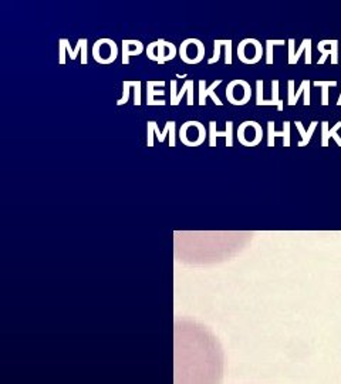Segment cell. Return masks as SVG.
<instances>
[{
	"instance_id": "cell-1",
	"label": "cell",
	"mask_w": 341,
	"mask_h": 384,
	"mask_svg": "<svg viewBox=\"0 0 341 384\" xmlns=\"http://www.w3.org/2000/svg\"><path fill=\"white\" fill-rule=\"evenodd\" d=\"M176 384H218L222 377V352L212 350H176Z\"/></svg>"
},
{
	"instance_id": "cell-2",
	"label": "cell",
	"mask_w": 341,
	"mask_h": 384,
	"mask_svg": "<svg viewBox=\"0 0 341 384\" xmlns=\"http://www.w3.org/2000/svg\"><path fill=\"white\" fill-rule=\"evenodd\" d=\"M179 57L183 63L193 66L205 58V44L199 38H186L180 43Z\"/></svg>"
},
{
	"instance_id": "cell-3",
	"label": "cell",
	"mask_w": 341,
	"mask_h": 384,
	"mask_svg": "<svg viewBox=\"0 0 341 384\" xmlns=\"http://www.w3.org/2000/svg\"><path fill=\"white\" fill-rule=\"evenodd\" d=\"M263 130L262 125L256 121H245L237 128V140L245 147H256L262 143Z\"/></svg>"
},
{
	"instance_id": "cell-4",
	"label": "cell",
	"mask_w": 341,
	"mask_h": 384,
	"mask_svg": "<svg viewBox=\"0 0 341 384\" xmlns=\"http://www.w3.org/2000/svg\"><path fill=\"white\" fill-rule=\"evenodd\" d=\"M317 50L322 53V57L319 58L317 66H323L329 56L332 57L333 66L339 63V40H322L317 46Z\"/></svg>"
},
{
	"instance_id": "cell-5",
	"label": "cell",
	"mask_w": 341,
	"mask_h": 384,
	"mask_svg": "<svg viewBox=\"0 0 341 384\" xmlns=\"http://www.w3.org/2000/svg\"><path fill=\"white\" fill-rule=\"evenodd\" d=\"M188 93V106H193V81L186 80L182 86V90L176 94V80H170V106H178L182 97Z\"/></svg>"
},
{
	"instance_id": "cell-6",
	"label": "cell",
	"mask_w": 341,
	"mask_h": 384,
	"mask_svg": "<svg viewBox=\"0 0 341 384\" xmlns=\"http://www.w3.org/2000/svg\"><path fill=\"white\" fill-rule=\"evenodd\" d=\"M218 137H225L226 147H233V121H226L225 131L216 130V121H209V147H216Z\"/></svg>"
},
{
	"instance_id": "cell-7",
	"label": "cell",
	"mask_w": 341,
	"mask_h": 384,
	"mask_svg": "<svg viewBox=\"0 0 341 384\" xmlns=\"http://www.w3.org/2000/svg\"><path fill=\"white\" fill-rule=\"evenodd\" d=\"M222 83V80H216L212 83V86L206 87V80H199V106H206V98L210 97L216 106H223V103L215 94V88Z\"/></svg>"
},
{
	"instance_id": "cell-8",
	"label": "cell",
	"mask_w": 341,
	"mask_h": 384,
	"mask_svg": "<svg viewBox=\"0 0 341 384\" xmlns=\"http://www.w3.org/2000/svg\"><path fill=\"white\" fill-rule=\"evenodd\" d=\"M276 137H283L284 147H290V121H284L283 131H276L275 121L267 123V147H275Z\"/></svg>"
},
{
	"instance_id": "cell-9",
	"label": "cell",
	"mask_w": 341,
	"mask_h": 384,
	"mask_svg": "<svg viewBox=\"0 0 341 384\" xmlns=\"http://www.w3.org/2000/svg\"><path fill=\"white\" fill-rule=\"evenodd\" d=\"M158 51H157V58H158V64L162 66V64H165L167 61H170V60H173V58L176 57V46L173 44V43H170V41H167V40H164V38H160L158 40Z\"/></svg>"
},
{
	"instance_id": "cell-10",
	"label": "cell",
	"mask_w": 341,
	"mask_h": 384,
	"mask_svg": "<svg viewBox=\"0 0 341 384\" xmlns=\"http://www.w3.org/2000/svg\"><path fill=\"white\" fill-rule=\"evenodd\" d=\"M144 51V44L140 40H123V64H130V56H140Z\"/></svg>"
},
{
	"instance_id": "cell-11",
	"label": "cell",
	"mask_w": 341,
	"mask_h": 384,
	"mask_svg": "<svg viewBox=\"0 0 341 384\" xmlns=\"http://www.w3.org/2000/svg\"><path fill=\"white\" fill-rule=\"evenodd\" d=\"M341 128V121H339L334 127H329V121L322 123V147H329L330 138H334L339 147H341V137L337 133Z\"/></svg>"
},
{
	"instance_id": "cell-12",
	"label": "cell",
	"mask_w": 341,
	"mask_h": 384,
	"mask_svg": "<svg viewBox=\"0 0 341 384\" xmlns=\"http://www.w3.org/2000/svg\"><path fill=\"white\" fill-rule=\"evenodd\" d=\"M104 47H105V38H98V40L94 43V46H93V57H94V60L98 63V64H103V66H104V57H105L104 53H108L114 60H117V57H118V48H117V50H111V51H107Z\"/></svg>"
},
{
	"instance_id": "cell-13",
	"label": "cell",
	"mask_w": 341,
	"mask_h": 384,
	"mask_svg": "<svg viewBox=\"0 0 341 384\" xmlns=\"http://www.w3.org/2000/svg\"><path fill=\"white\" fill-rule=\"evenodd\" d=\"M165 86V81H148L147 83V106L151 107L154 106L155 100L154 97L155 96H165V90H154L155 87H164Z\"/></svg>"
},
{
	"instance_id": "cell-14",
	"label": "cell",
	"mask_w": 341,
	"mask_h": 384,
	"mask_svg": "<svg viewBox=\"0 0 341 384\" xmlns=\"http://www.w3.org/2000/svg\"><path fill=\"white\" fill-rule=\"evenodd\" d=\"M294 124H296L297 130H299V131H300V134H302V141H299V144L297 145H299V147H306V145L310 143L313 133H314V130H316V127H317V124H319V123H317V121H312L310 127L307 128V131L304 130L303 124H302L300 121H296Z\"/></svg>"
},
{
	"instance_id": "cell-15",
	"label": "cell",
	"mask_w": 341,
	"mask_h": 384,
	"mask_svg": "<svg viewBox=\"0 0 341 384\" xmlns=\"http://www.w3.org/2000/svg\"><path fill=\"white\" fill-rule=\"evenodd\" d=\"M306 53V64H312V38H304L300 44L299 50L296 51V56H294V64H297L300 56Z\"/></svg>"
},
{
	"instance_id": "cell-16",
	"label": "cell",
	"mask_w": 341,
	"mask_h": 384,
	"mask_svg": "<svg viewBox=\"0 0 341 384\" xmlns=\"http://www.w3.org/2000/svg\"><path fill=\"white\" fill-rule=\"evenodd\" d=\"M316 87H322V106H329V87H336L337 81H314Z\"/></svg>"
},
{
	"instance_id": "cell-17",
	"label": "cell",
	"mask_w": 341,
	"mask_h": 384,
	"mask_svg": "<svg viewBox=\"0 0 341 384\" xmlns=\"http://www.w3.org/2000/svg\"><path fill=\"white\" fill-rule=\"evenodd\" d=\"M284 44V40H266V64H273V47Z\"/></svg>"
},
{
	"instance_id": "cell-18",
	"label": "cell",
	"mask_w": 341,
	"mask_h": 384,
	"mask_svg": "<svg viewBox=\"0 0 341 384\" xmlns=\"http://www.w3.org/2000/svg\"><path fill=\"white\" fill-rule=\"evenodd\" d=\"M154 134H157V137L161 135L158 124L155 121H148L147 123V145L148 147H154Z\"/></svg>"
},
{
	"instance_id": "cell-19",
	"label": "cell",
	"mask_w": 341,
	"mask_h": 384,
	"mask_svg": "<svg viewBox=\"0 0 341 384\" xmlns=\"http://www.w3.org/2000/svg\"><path fill=\"white\" fill-rule=\"evenodd\" d=\"M225 43H226V40H215V41H213V56L208 60L209 64H215V63H218L219 58H220V51H222V47H225Z\"/></svg>"
},
{
	"instance_id": "cell-20",
	"label": "cell",
	"mask_w": 341,
	"mask_h": 384,
	"mask_svg": "<svg viewBox=\"0 0 341 384\" xmlns=\"http://www.w3.org/2000/svg\"><path fill=\"white\" fill-rule=\"evenodd\" d=\"M272 101L279 111H283V101L279 100V80L272 81Z\"/></svg>"
},
{
	"instance_id": "cell-21",
	"label": "cell",
	"mask_w": 341,
	"mask_h": 384,
	"mask_svg": "<svg viewBox=\"0 0 341 384\" xmlns=\"http://www.w3.org/2000/svg\"><path fill=\"white\" fill-rule=\"evenodd\" d=\"M309 83H310V80H303V81H302V84H300V88H299V90L294 93V96L287 97V98H289V101H287V104H289V106L293 107V106H296V104H297L299 98H300V96H302V94H304V88H306V86H307Z\"/></svg>"
},
{
	"instance_id": "cell-22",
	"label": "cell",
	"mask_w": 341,
	"mask_h": 384,
	"mask_svg": "<svg viewBox=\"0 0 341 384\" xmlns=\"http://www.w3.org/2000/svg\"><path fill=\"white\" fill-rule=\"evenodd\" d=\"M134 81H124L123 83V97H121V100H118L117 101V106H123V104H127L128 103V98H130V90L133 88Z\"/></svg>"
},
{
	"instance_id": "cell-23",
	"label": "cell",
	"mask_w": 341,
	"mask_h": 384,
	"mask_svg": "<svg viewBox=\"0 0 341 384\" xmlns=\"http://www.w3.org/2000/svg\"><path fill=\"white\" fill-rule=\"evenodd\" d=\"M134 106H141V81H134Z\"/></svg>"
},
{
	"instance_id": "cell-24",
	"label": "cell",
	"mask_w": 341,
	"mask_h": 384,
	"mask_svg": "<svg viewBox=\"0 0 341 384\" xmlns=\"http://www.w3.org/2000/svg\"><path fill=\"white\" fill-rule=\"evenodd\" d=\"M232 40L229 38L225 44V64L226 66H230L232 64Z\"/></svg>"
},
{
	"instance_id": "cell-25",
	"label": "cell",
	"mask_w": 341,
	"mask_h": 384,
	"mask_svg": "<svg viewBox=\"0 0 341 384\" xmlns=\"http://www.w3.org/2000/svg\"><path fill=\"white\" fill-rule=\"evenodd\" d=\"M157 47H158V40H157V41H152V43H150V44H148V47H147V56H148V58H150V60H152V61H158L157 54L154 53V50H155Z\"/></svg>"
},
{
	"instance_id": "cell-26",
	"label": "cell",
	"mask_w": 341,
	"mask_h": 384,
	"mask_svg": "<svg viewBox=\"0 0 341 384\" xmlns=\"http://www.w3.org/2000/svg\"><path fill=\"white\" fill-rule=\"evenodd\" d=\"M58 46H60V50H58V53H60V60H58V63H60L61 66H64V64H66V46H64L63 38L58 40Z\"/></svg>"
},
{
	"instance_id": "cell-27",
	"label": "cell",
	"mask_w": 341,
	"mask_h": 384,
	"mask_svg": "<svg viewBox=\"0 0 341 384\" xmlns=\"http://www.w3.org/2000/svg\"><path fill=\"white\" fill-rule=\"evenodd\" d=\"M175 130H176V123L172 121V125H170V147L173 148L176 145V134H175Z\"/></svg>"
},
{
	"instance_id": "cell-28",
	"label": "cell",
	"mask_w": 341,
	"mask_h": 384,
	"mask_svg": "<svg viewBox=\"0 0 341 384\" xmlns=\"http://www.w3.org/2000/svg\"><path fill=\"white\" fill-rule=\"evenodd\" d=\"M287 44H289V64H294V56H296V51H294V38H289Z\"/></svg>"
},
{
	"instance_id": "cell-29",
	"label": "cell",
	"mask_w": 341,
	"mask_h": 384,
	"mask_svg": "<svg viewBox=\"0 0 341 384\" xmlns=\"http://www.w3.org/2000/svg\"><path fill=\"white\" fill-rule=\"evenodd\" d=\"M87 47H88V40L83 38V48H81V64H87Z\"/></svg>"
},
{
	"instance_id": "cell-30",
	"label": "cell",
	"mask_w": 341,
	"mask_h": 384,
	"mask_svg": "<svg viewBox=\"0 0 341 384\" xmlns=\"http://www.w3.org/2000/svg\"><path fill=\"white\" fill-rule=\"evenodd\" d=\"M63 41H64L66 51H68V56H70V58H71V60H76L77 56H76V53H74V48H71V46H70V41H68L67 38H63Z\"/></svg>"
},
{
	"instance_id": "cell-31",
	"label": "cell",
	"mask_w": 341,
	"mask_h": 384,
	"mask_svg": "<svg viewBox=\"0 0 341 384\" xmlns=\"http://www.w3.org/2000/svg\"><path fill=\"white\" fill-rule=\"evenodd\" d=\"M170 125H172V121H168L167 125H165V128H164V131L161 133V135L158 137V141H160V143H164V141H165V137H167V134L170 133Z\"/></svg>"
},
{
	"instance_id": "cell-32",
	"label": "cell",
	"mask_w": 341,
	"mask_h": 384,
	"mask_svg": "<svg viewBox=\"0 0 341 384\" xmlns=\"http://www.w3.org/2000/svg\"><path fill=\"white\" fill-rule=\"evenodd\" d=\"M310 84L312 83H309L306 88H304V106L309 107L310 106Z\"/></svg>"
},
{
	"instance_id": "cell-33",
	"label": "cell",
	"mask_w": 341,
	"mask_h": 384,
	"mask_svg": "<svg viewBox=\"0 0 341 384\" xmlns=\"http://www.w3.org/2000/svg\"><path fill=\"white\" fill-rule=\"evenodd\" d=\"M337 106L339 107L341 106V94H340V97H339V100H337Z\"/></svg>"
},
{
	"instance_id": "cell-34",
	"label": "cell",
	"mask_w": 341,
	"mask_h": 384,
	"mask_svg": "<svg viewBox=\"0 0 341 384\" xmlns=\"http://www.w3.org/2000/svg\"><path fill=\"white\" fill-rule=\"evenodd\" d=\"M176 77H178V78H185V77H188V76H186V74H182V76H180V74H176Z\"/></svg>"
}]
</instances>
